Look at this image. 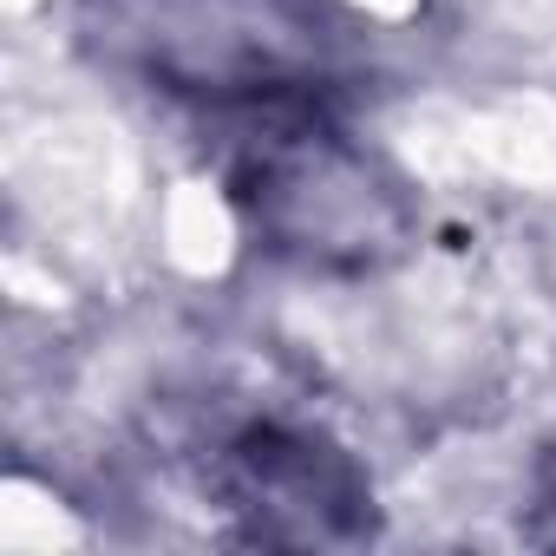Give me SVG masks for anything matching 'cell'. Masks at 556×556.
<instances>
[{
    "label": "cell",
    "mask_w": 556,
    "mask_h": 556,
    "mask_svg": "<svg viewBox=\"0 0 556 556\" xmlns=\"http://www.w3.org/2000/svg\"><path fill=\"white\" fill-rule=\"evenodd\" d=\"M249 138L229 157V210L242 236L282 268L361 282L387 275L419 249L413 184L321 99L249 112Z\"/></svg>",
    "instance_id": "6da1fadb"
},
{
    "label": "cell",
    "mask_w": 556,
    "mask_h": 556,
    "mask_svg": "<svg viewBox=\"0 0 556 556\" xmlns=\"http://www.w3.org/2000/svg\"><path fill=\"white\" fill-rule=\"evenodd\" d=\"M530 491H536V510L556 517V439L536 452V471H530Z\"/></svg>",
    "instance_id": "277c9868"
},
{
    "label": "cell",
    "mask_w": 556,
    "mask_h": 556,
    "mask_svg": "<svg viewBox=\"0 0 556 556\" xmlns=\"http://www.w3.org/2000/svg\"><path fill=\"white\" fill-rule=\"evenodd\" d=\"M210 491L268 549H348L374 536V478L321 426L242 419L210 452Z\"/></svg>",
    "instance_id": "3957f363"
},
{
    "label": "cell",
    "mask_w": 556,
    "mask_h": 556,
    "mask_svg": "<svg viewBox=\"0 0 556 556\" xmlns=\"http://www.w3.org/2000/svg\"><path fill=\"white\" fill-rule=\"evenodd\" d=\"M79 21L105 66L242 118L315 99L334 66L321 0H86Z\"/></svg>",
    "instance_id": "7a4b0ae2"
}]
</instances>
